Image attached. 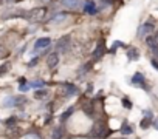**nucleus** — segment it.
<instances>
[{
	"instance_id": "1",
	"label": "nucleus",
	"mask_w": 158,
	"mask_h": 139,
	"mask_svg": "<svg viewBox=\"0 0 158 139\" xmlns=\"http://www.w3.org/2000/svg\"><path fill=\"white\" fill-rule=\"evenodd\" d=\"M47 14V9L45 8H36V9H31L28 14H26V19L31 20V22H41Z\"/></svg>"
},
{
	"instance_id": "2",
	"label": "nucleus",
	"mask_w": 158,
	"mask_h": 139,
	"mask_svg": "<svg viewBox=\"0 0 158 139\" xmlns=\"http://www.w3.org/2000/svg\"><path fill=\"white\" fill-rule=\"evenodd\" d=\"M70 44H71V37L67 34V36H64V37H61L59 40H58V45H56V48H58V51H61V53H65L68 48H70Z\"/></svg>"
},
{
	"instance_id": "3",
	"label": "nucleus",
	"mask_w": 158,
	"mask_h": 139,
	"mask_svg": "<svg viewBox=\"0 0 158 139\" xmlns=\"http://www.w3.org/2000/svg\"><path fill=\"white\" fill-rule=\"evenodd\" d=\"M109 133H110V130L105 127L102 122H98L93 128V134L98 136V137H105V136H109Z\"/></svg>"
},
{
	"instance_id": "4",
	"label": "nucleus",
	"mask_w": 158,
	"mask_h": 139,
	"mask_svg": "<svg viewBox=\"0 0 158 139\" xmlns=\"http://www.w3.org/2000/svg\"><path fill=\"white\" fill-rule=\"evenodd\" d=\"M76 91H77V88H76V85H73V83H64V85H62V94L65 97L73 96Z\"/></svg>"
},
{
	"instance_id": "5",
	"label": "nucleus",
	"mask_w": 158,
	"mask_h": 139,
	"mask_svg": "<svg viewBox=\"0 0 158 139\" xmlns=\"http://www.w3.org/2000/svg\"><path fill=\"white\" fill-rule=\"evenodd\" d=\"M84 11L87 12V14H96L98 12V8H96V5H95V2H91V0H85V3H84Z\"/></svg>"
},
{
	"instance_id": "6",
	"label": "nucleus",
	"mask_w": 158,
	"mask_h": 139,
	"mask_svg": "<svg viewBox=\"0 0 158 139\" xmlns=\"http://www.w3.org/2000/svg\"><path fill=\"white\" fill-rule=\"evenodd\" d=\"M50 44H51V40H50L48 37H41V39L36 40L34 47H36V50H44V48L50 47Z\"/></svg>"
},
{
	"instance_id": "7",
	"label": "nucleus",
	"mask_w": 158,
	"mask_h": 139,
	"mask_svg": "<svg viewBox=\"0 0 158 139\" xmlns=\"http://www.w3.org/2000/svg\"><path fill=\"white\" fill-rule=\"evenodd\" d=\"M58 62H59V54H58V53H51V54L48 56V59H47L48 66H50V68H54V66L58 65Z\"/></svg>"
},
{
	"instance_id": "8",
	"label": "nucleus",
	"mask_w": 158,
	"mask_h": 139,
	"mask_svg": "<svg viewBox=\"0 0 158 139\" xmlns=\"http://www.w3.org/2000/svg\"><path fill=\"white\" fill-rule=\"evenodd\" d=\"M146 44H147V47L153 51V50H158V39H156V36H149V37H146Z\"/></svg>"
},
{
	"instance_id": "9",
	"label": "nucleus",
	"mask_w": 158,
	"mask_h": 139,
	"mask_svg": "<svg viewBox=\"0 0 158 139\" xmlns=\"http://www.w3.org/2000/svg\"><path fill=\"white\" fill-rule=\"evenodd\" d=\"M104 51H105V47H104V42L101 40V42H99V45L96 47V50L93 51V57H95V59H99V57H102Z\"/></svg>"
},
{
	"instance_id": "10",
	"label": "nucleus",
	"mask_w": 158,
	"mask_h": 139,
	"mask_svg": "<svg viewBox=\"0 0 158 139\" xmlns=\"http://www.w3.org/2000/svg\"><path fill=\"white\" fill-rule=\"evenodd\" d=\"M132 83H133V85H137V87H143V83H144V76H143L141 73L133 74V77H132Z\"/></svg>"
},
{
	"instance_id": "11",
	"label": "nucleus",
	"mask_w": 158,
	"mask_h": 139,
	"mask_svg": "<svg viewBox=\"0 0 158 139\" xmlns=\"http://www.w3.org/2000/svg\"><path fill=\"white\" fill-rule=\"evenodd\" d=\"M153 31V25L152 23H144L141 28H140V36H146V34H149V33H152Z\"/></svg>"
},
{
	"instance_id": "12",
	"label": "nucleus",
	"mask_w": 158,
	"mask_h": 139,
	"mask_svg": "<svg viewBox=\"0 0 158 139\" xmlns=\"http://www.w3.org/2000/svg\"><path fill=\"white\" fill-rule=\"evenodd\" d=\"M62 136H64V128L62 127H58V128H54V131H53L51 139H61Z\"/></svg>"
},
{
	"instance_id": "13",
	"label": "nucleus",
	"mask_w": 158,
	"mask_h": 139,
	"mask_svg": "<svg viewBox=\"0 0 158 139\" xmlns=\"http://www.w3.org/2000/svg\"><path fill=\"white\" fill-rule=\"evenodd\" d=\"M61 2H62L64 5L70 6V8H76V6L79 5V0H61Z\"/></svg>"
},
{
	"instance_id": "14",
	"label": "nucleus",
	"mask_w": 158,
	"mask_h": 139,
	"mask_svg": "<svg viewBox=\"0 0 158 139\" xmlns=\"http://www.w3.org/2000/svg\"><path fill=\"white\" fill-rule=\"evenodd\" d=\"M73 111H74V108H73V107H70V108H68V110H67V111H65V113L61 116V121H62V122H64V121H67V119L71 116V113H73Z\"/></svg>"
},
{
	"instance_id": "15",
	"label": "nucleus",
	"mask_w": 158,
	"mask_h": 139,
	"mask_svg": "<svg viewBox=\"0 0 158 139\" xmlns=\"http://www.w3.org/2000/svg\"><path fill=\"white\" fill-rule=\"evenodd\" d=\"M127 56H129V59H138L140 53H138V50H129Z\"/></svg>"
},
{
	"instance_id": "16",
	"label": "nucleus",
	"mask_w": 158,
	"mask_h": 139,
	"mask_svg": "<svg viewBox=\"0 0 158 139\" xmlns=\"http://www.w3.org/2000/svg\"><path fill=\"white\" fill-rule=\"evenodd\" d=\"M121 131H123L124 134H130V133H132V127L124 122V124H123V127H121Z\"/></svg>"
},
{
	"instance_id": "17",
	"label": "nucleus",
	"mask_w": 158,
	"mask_h": 139,
	"mask_svg": "<svg viewBox=\"0 0 158 139\" xmlns=\"http://www.w3.org/2000/svg\"><path fill=\"white\" fill-rule=\"evenodd\" d=\"M45 85V82H42V80H37V82H33L30 87H33V88H41V87H44Z\"/></svg>"
},
{
	"instance_id": "18",
	"label": "nucleus",
	"mask_w": 158,
	"mask_h": 139,
	"mask_svg": "<svg viewBox=\"0 0 158 139\" xmlns=\"http://www.w3.org/2000/svg\"><path fill=\"white\" fill-rule=\"evenodd\" d=\"M149 125H150V121H149L147 118H144V119L141 121V128H147Z\"/></svg>"
},
{
	"instance_id": "19",
	"label": "nucleus",
	"mask_w": 158,
	"mask_h": 139,
	"mask_svg": "<svg viewBox=\"0 0 158 139\" xmlns=\"http://www.w3.org/2000/svg\"><path fill=\"white\" fill-rule=\"evenodd\" d=\"M8 70H9V63H5V65H2V66H0V76H2V74H5V73L8 71Z\"/></svg>"
},
{
	"instance_id": "20",
	"label": "nucleus",
	"mask_w": 158,
	"mask_h": 139,
	"mask_svg": "<svg viewBox=\"0 0 158 139\" xmlns=\"http://www.w3.org/2000/svg\"><path fill=\"white\" fill-rule=\"evenodd\" d=\"M45 96H47V91H44V90H41V91H36V97H37V99H44Z\"/></svg>"
},
{
	"instance_id": "21",
	"label": "nucleus",
	"mask_w": 158,
	"mask_h": 139,
	"mask_svg": "<svg viewBox=\"0 0 158 139\" xmlns=\"http://www.w3.org/2000/svg\"><path fill=\"white\" fill-rule=\"evenodd\" d=\"M65 19V14H61V16H58V17H54L53 19V22H58V20H64Z\"/></svg>"
},
{
	"instance_id": "22",
	"label": "nucleus",
	"mask_w": 158,
	"mask_h": 139,
	"mask_svg": "<svg viewBox=\"0 0 158 139\" xmlns=\"http://www.w3.org/2000/svg\"><path fill=\"white\" fill-rule=\"evenodd\" d=\"M28 88H30L28 85H20V87H19V90H20V91H26Z\"/></svg>"
},
{
	"instance_id": "23",
	"label": "nucleus",
	"mask_w": 158,
	"mask_h": 139,
	"mask_svg": "<svg viewBox=\"0 0 158 139\" xmlns=\"http://www.w3.org/2000/svg\"><path fill=\"white\" fill-rule=\"evenodd\" d=\"M14 121H16V119H14V118H9V119H8V122H6V124H8V125H12V124H14Z\"/></svg>"
},
{
	"instance_id": "24",
	"label": "nucleus",
	"mask_w": 158,
	"mask_h": 139,
	"mask_svg": "<svg viewBox=\"0 0 158 139\" xmlns=\"http://www.w3.org/2000/svg\"><path fill=\"white\" fill-rule=\"evenodd\" d=\"M124 105H126L127 108H130V102H129V101H126V99H124Z\"/></svg>"
},
{
	"instance_id": "25",
	"label": "nucleus",
	"mask_w": 158,
	"mask_h": 139,
	"mask_svg": "<svg viewBox=\"0 0 158 139\" xmlns=\"http://www.w3.org/2000/svg\"><path fill=\"white\" fill-rule=\"evenodd\" d=\"M152 65H153V66L158 70V62H156V60H152Z\"/></svg>"
},
{
	"instance_id": "26",
	"label": "nucleus",
	"mask_w": 158,
	"mask_h": 139,
	"mask_svg": "<svg viewBox=\"0 0 158 139\" xmlns=\"http://www.w3.org/2000/svg\"><path fill=\"white\" fill-rule=\"evenodd\" d=\"M153 125H155V128L158 130V119H155V122H153Z\"/></svg>"
}]
</instances>
